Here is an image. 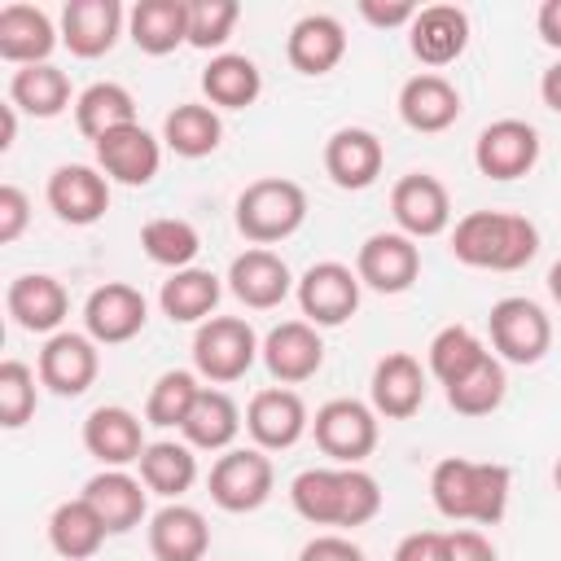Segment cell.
Masks as SVG:
<instances>
[{
    "label": "cell",
    "mask_w": 561,
    "mask_h": 561,
    "mask_svg": "<svg viewBox=\"0 0 561 561\" xmlns=\"http://www.w3.org/2000/svg\"><path fill=\"white\" fill-rule=\"evenodd\" d=\"M210 548V526L193 504H162L149 517V552L158 561H202Z\"/></svg>",
    "instance_id": "cell-30"
},
{
    "label": "cell",
    "mask_w": 561,
    "mask_h": 561,
    "mask_svg": "<svg viewBox=\"0 0 561 561\" xmlns=\"http://www.w3.org/2000/svg\"><path fill=\"white\" fill-rule=\"evenodd\" d=\"M311 434L333 465H359L377 447V412L359 399H329L316 408Z\"/></svg>",
    "instance_id": "cell-9"
},
{
    "label": "cell",
    "mask_w": 561,
    "mask_h": 561,
    "mask_svg": "<svg viewBox=\"0 0 561 561\" xmlns=\"http://www.w3.org/2000/svg\"><path fill=\"white\" fill-rule=\"evenodd\" d=\"M416 9L421 4H412V0H359V18L364 22H373V26H381V31H390V26H412V18H416Z\"/></svg>",
    "instance_id": "cell-49"
},
{
    "label": "cell",
    "mask_w": 561,
    "mask_h": 561,
    "mask_svg": "<svg viewBox=\"0 0 561 561\" xmlns=\"http://www.w3.org/2000/svg\"><path fill=\"white\" fill-rule=\"evenodd\" d=\"M197 394H202L197 373H188V368H171V373H162V377L149 386V399H145V425L180 430V425L188 421Z\"/></svg>",
    "instance_id": "cell-42"
},
{
    "label": "cell",
    "mask_w": 561,
    "mask_h": 561,
    "mask_svg": "<svg viewBox=\"0 0 561 561\" xmlns=\"http://www.w3.org/2000/svg\"><path fill=\"white\" fill-rule=\"evenodd\" d=\"M302 219H307V193L285 175H263L245 184L237 197V228L250 245H276L294 237Z\"/></svg>",
    "instance_id": "cell-4"
},
{
    "label": "cell",
    "mask_w": 561,
    "mask_h": 561,
    "mask_svg": "<svg viewBox=\"0 0 561 561\" xmlns=\"http://www.w3.org/2000/svg\"><path fill=\"white\" fill-rule=\"evenodd\" d=\"M486 355H491V351L482 346V337H478L473 329L447 324V329H438L434 342H430V373H434V377L443 381V390H447L451 381H460L465 373H473Z\"/></svg>",
    "instance_id": "cell-43"
},
{
    "label": "cell",
    "mask_w": 561,
    "mask_h": 561,
    "mask_svg": "<svg viewBox=\"0 0 561 561\" xmlns=\"http://www.w3.org/2000/svg\"><path fill=\"white\" fill-rule=\"evenodd\" d=\"M399 118L421 131V136H434V131H447L456 118H460V92L447 75L438 70H421L412 75L403 88H399Z\"/></svg>",
    "instance_id": "cell-25"
},
{
    "label": "cell",
    "mask_w": 561,
    "mask_h": 561,
    "mask_svg": "<svg viewBox=\"0 0 561 561\" xmlns=\"http://www.w3.org/2000/svg\"><path fill=\"white\" fill-rule=\"evenodd\" d=\"M4 307L13 316L18 329L26 333H61V320L70 311V294L57 276L48 272H26V276H13L9 289H4Z\"/></svg>",
    "instance_id": "cell-20"
},
{
    "label": "cell",
    "mask_w": 561,
    "mask_h": 561,
    "mask_svg": "<svg viewBox=\"0 0 561 561\" xmlns=\"http://www.w3.org/2000/svg\"><path fill=\"white\" fill-rule=\"evenodd\" d=\"M18 136V105H0V149H13Z\"/></svg>",
    "instance_id": "cell-53"
},
{
    "label": "cell",
    "mask_w": 561,
    "mask_h": 561,
    "mask_svg": "<svg viewBox=\"0 0 561 561\" xmlns=\"http://www.w3.org/2000/svg\"><path fill=\"white\" fill-rule=\"evenodd\" d=\"M508 491H513V473L495 460L443 456L430 473V500L451 522L495 526L508 508Z\"/></svg>",
    "instance_id": "cell-2"
},
{
    "label": "cell",
    "mask_w": 561,
    "mask_h": 561,
    "mask_svg": "<svg viewBox=\"0 0 561 561\" xmlns=\"http://www.w3.org/2000/svg\"><path fill=\"white\" fill-rule=\"evenodd\" d=\"M180 434H184L188 447H202V451H228L232 438L241 434V408L232 403L228 390H219V386H202V394H197L188 421L180 425Z\"/></svg>",
    "instance_id": "cell-33"
},
{
    "label": "cell",
    "mask_w": 561,
    "mask_h": 561,
    "mask_svg": "<svg viewBox=\"0 0 561 561\" xmlns=\"http://www.w3.org/2000/svg\"><path fill=\"white\" fill-rule=\"evenodd\" d=\"M140 250H145L158 267L184 272V267H193V259H197V250H202V237H197V228H193L188 219H180V215H158V219H149V224L140 228Z\"/></svg>",
    "instance_id": "cell-40"
},
{
    "label": "cell",
    "mask_w": 561,
    "mask_h": 561,
    "mask_svg": "<svg viewBox=\"0 0 561 561\" xmlns=\"http://www.w3.org/2000/svg\"><path fill=\"white\" fill-rule=\"evenodd\" d=\"M469 44V13L460 4H425L408 26V48L421 66H451Z\"/></svg>",
    "instance_id": "cell-22"
},
{
    "label": "cell",
    "mask_w": 561,
    "mask_h": 561,
    "mask_svg": "<svg viewBox=\"0 0 561 561\" xmlns=\"http://www.w3.org/2000/svg\"><path fill=\"white\" fill-rule=\"evenodd\" d=\"M149 320V302L127 280H105L83 302V329L96 346H123L131 342Z\"/></svg>",
    "instance_id": "cell-10"
},
{
    "label": "cell",
    "mask_w": 561,
    "mask_h": 561,
    "mask_svg": "<svg viewBox=\"0 0 561 561\" xmlns=\"http://www.w3.org/2000/svg\"><path fill=\"white\" fill-rule=\"evenodd\" d=\"M285 57L298 75H329L346 57V26L333 13H307L289 26Z\"/></svg>",
    "instance_id": "cell-29"
},
{
    "label": "cell",
    "mask_w": 561,
    "mask_h": 561,
    "mask_svg": "<svg viewBox=\"0 0 561 561\" xmlns=\"http://www.w3.org/2000/svg\"><path fill=\"white\" fill-rule=\"evenodd\" d=\"M9 105H18L31 118H57V114H66V105H70V79H66V70H57L53 61L13 70V79H9Z\"/></svg>",
    "instance_id": "cell-38"
},
{
    "label": "cell",
    "mask_w": 561,
    "mask_h": 561,
    "mask_svg": "<svg viewBox=\"0 0 561 561\" xmlns=\"http://www.w3.org/2000/svg\"><path fill=\"white\" fill-rule=\"evenodd\" d=\"M259 359L267 364V373L280 381V386H298V381H311L324 364V342L316 333V324L307 320H280L267 337H263V351Z\"/></svg>",
    "instance_id": "cell-21"
},
{
    "label": "cell",
    "mask_w": 561,
    "mask_h": 561,
    "mask_svg": "<svg viewBox=\"0 0 561 561\" xmlns=\"http://www.w3.org/2000/svg\"><path fill=\"white\" fill-rule=\"evenodd\" d=\"M548 294L557 298V307H561V259L552 263V272H548Z\"/></svg>",
    "instance_id": "cell-54"
},
{
    "label": "cell",
    "mask_w": 561,
    "mask_h": 561,
    "mask_svg": "<svg viewBox=\"0 0 561 561\" xmlns=\"http://www.w3.org/2000/svg\"><path fill=\"white\" fill-rule=\"evenodd\" d=\"M140 482L162 495V500H180L193 482H197V456L188 443H175V438H158L145 447L140 456Z\"/></svg>",
    "instance_id": "cell-39"
},
{
    "label": "cell",
    "mask_w": 561,
    "mask_h": 561,
    "mask_svg": "<svg viewBox=\"0 0 561 561\" xmlns=\"http://www.w3.org/2000/svg\"><path fill=\"white\" fill-rule=\"evenodd\" d=\"M202 92L215 110H245L263 92V75L245 53H215L202 70Z\"/></svg>",
    "instance_id": "cell-34"
},
{
    "label": "cell",
    "mask_w": 561,
    "mask_h": 561,
    "mask_svg": "<svg viewBox=\"0 0 561 561\" xmlns=\"http://www.w3.org/2000/svg\"><path fill=\"white\" fill-rule=\"evenodd\" d=\"M390 561H447V535L443 530H412L399 539Z\"/></svg>",
    "instance_id": "cell-47"
},
{
    "label": "cell",
    "mask_w": 561,
    "mask_h": 561,
    "mask_svg": "<svg viewBox=\"0 0 561 561\" xmlns=\"http://www.w3.org/2000/svg\"><path fill=\"white\" fill-rule=\"evenodd\" d=\"M486 329H491V351L495 359L504 364H539L552 346V320L539 302L513 294V298H500L486 316Z\"/></svg>",
    "instance_id": "cell-6"
},
{
    "label": "cell",
    "mask_w": 561,
    "mask_h": 561,
    "mask_svg": "<svg viewBox=\"0 0 561 561\" xmlns=\"http://www.w3.org/2000/svg\"><path fill=\"white\" fill-rule=\"evenodd\" d=\"M35 373H39V386H48L53 394L79 399L101 373V351H96V342L88 333H66L61 329V333H53L44 342Z\"/></svg>",
    "instance_id": "cell-16"
},
{
    "label": "cell",
    "mask_w": 561,
    "mask_h": 561,
    "mask_svg": "<svg viewBox=\"0 0 561 561\" xmlns=\"http://www.w3.org/2000/svg\"><path fill=\"white\" fill-rule=\"evenodd\" d=\"M127 35L149 57L175 53L188 44V0H140L127 13Z\"/></svg>",
    "instance_id": "cell-31"
},
{
    "label": "cell",
    "mask_w": 561,
    "mask_h": 561,
    "mask_svg": "<svg viewBox=\"0 0 561 561\" xmlns=\"http://www.w3.org/2000/svg\"><path fill=\"white\" fill-rule=\"evenodd\" d=\"M298 561H368V557H364V548H359L355 539H346V535H316V539L302 543Z\"/></svg>",
    "instance_id": "cell-48"
},
{
    "label": "cell",
    "mask_w": 561,
    "mask_h": 561,
    "mask_svg": "<svg viewBox=\"0 0 561 561\" xmlns=\"http://www.w3.org/2000/svg\"><path fill=\"white\" fill-rule=\"evenodd\" d=\"M206 486H210V500L224 513H254L272 500L276 473H272V460H267L263 447H228L210 465Z\"/></svg>",
    "instance_id": "cell-7"
},
{
    "label": "cell",
    "mask_w": 561,
    "mask_h": 561,
    "mask_svg": "<svg viewBox=\"0 0 561 561\" xmlns=\"http://www.w3.org/2000/svg\"><path fill=\"white\" fill-rule=\"evenodd\" d=\"M92 149H96V167L105 171V180H118L127 188L149 184L162 167V140L153 131H145L140 123H127V127L101 136Z\"/></svg>",
    "instance_id": "cell-19"
},
{
    "label": "cell",
    "mask_w": 561,
    "mask_h": 561,
    "mask_svg": "<svg viewBox=\"0 0 561 561\" xmlns=\"http://www.w3.org/2000/svg\"><path fill=\"white\" fill-rule=\"evenodd\" d=\"M355 276H359V285H368L377 294H403L421 276V245L412 237H403L399 228L373 232L355 254Z\"/></svg>",
    "instance_id": "cell-13"
},
{
    "label": "cell",
    "mask_w": 561,
    "mask_h": 561,
    "mask_svg": "<svg viewBox=\"0 0 561 561\" xmlns=\"http://www.w3.org/2000/svg\"><path fill=\"white\" fill-rule=\"evenodd\" d=\"M245 430L254 438V447L263 451H285L294 447L307 430H311V416H307V403L298 390L289 386H267L250 399L245 408Z\"/></svg>",
    "instance_id": "cell-17"
},
{
    "label": "cell",
    "mask_w": 561,
    "mask_h": 561,
    "mask_svg": "<svg viewBox=\"0 0 561 561\" xmlns=\"http://www.w3.org/2000/svg\"><path fill=\"white\" fill-rule=\"evenodd\" d=\"M539 162V131L526 118H495L473 140V167L486 180H517Z\"/></svg>",
    "instance_id": "cell-11"
},
{
    "label": "cell",
    "mask_w": 561,
    "mask_h": 561,
    "mask_svg": "<svg viewBox=\"0 0 561 561\" xmlns=\"http://www.w3.org/2000/svg\"><path fill=\"white\" fill-rule=\"evenodd\" d=\"M535 26H539V39H543L548 48H557V53H561V0H543V4H539Z\"/></svg>",
    "instance_id": "cell-51"
},
{
    "label": "cell",
    "mask_w": 561,
    "mask_h": 561,
    "mask_svg": "<svg viewBox=\"0 0 561 561\" xmlns=\"http://www.w3.org/2000/svg\"><path fill=\"white\" fill-rule=\"evenodd\" d=\"M219 276L206 272V267H184V272H171V280H162L158 289V307L171 324H206L210 311L219 307Z\"/></svg>",
    "instance_id": "cell-32"
},
{
    "label": "cell",
    "mask_w": 561,
    "mask_h": 561,
    "mask_svg": "<svg viewBox=\"0 0 561 561\" xmlns=\"http://www.w3.org/2000/svg\"><path fill=\"white\" fill-rule=\"evenodd\" d=\"M219 140H224V118L215 105L184 101L162 118V145L180 158H206L219 149Z\"/></svg>",
    "instance_id": "cell-36"
},
{
    "label": "cell",
    "mask_w": 561,
    "mask_h": 561,
    "mask_svg": "<svg viewBox=\"0 0 561 561\" xmlns=\"http://www.w3.org/2000/svg\"><path fill=\"white\" fill-rule=\"evenodd\" d=\"M504 394H508V373H504V359H495V351L473 373L447 386V403L460 416H491L504 403Z\"/></svg>",
    "instance_id": "cell-41"
},
{
    "label": "cell",
    "mask_w": 561,
    "mask_h": 561,
    "mask_svg": "<svg viewBox=\"0 0 561 561\" xmlns=\"http://www.w3.org/2000/svg\"><path fill=\"white\" fill-rule=\"evenodd\" d=\"M31 224V197L18 184H0V241H18Z\"/></svg>",
    "instance_id": "cell-46"
},
{
    "label": "cell",
    "mask_w": 561,
    "mask_h": 561,
    "mask_svg": "<svg viewBox=\"0 0 561 561\" xmlns=\"http://www.w3.org/2000/svg\"><path fill=\"white\" fill-rule=\"evenodd\" d=\"M359 289H364V285H359L355 267H346V263H337V259L311 263V267L298 276V285H294L298 307H302L307 324H316V329H337V324H346V320L359 311Z\"/></svg>",
    "instance_id": "cell-8"
},
{
    "label": "cell",
    "mask_w": 561,
    "mask_h": 561,
    "mask_svg": "<svg viewBox=\"0 0 561 561\" xmlns=\"http://www.w3.org/2000/svg\"><path fill=\"white\" fill-rule=\"evenodd\" d=\"M368 399H373V412L386 416V421H408L421 412L425 403V373H421V359L408 355V351H390L377 359L373 368V381H368Z\"/></svg>",
    "instance_id": "cell-23"
},
{
    "label": "cell",
    "mask_w": 561,
    "mask_h": 561,
    "mask_svg": "<svg viewBox=\"0 0 561 561\" xmlns=\"http://www.w3.org/2000/svg\"><path fill=\"white\" fill-rule=\"evenodd\" d=\"M539 96H543V105H548L552 114H561V61H552V66L543 70V79H539Z\"/></svg>",
    "instance_id": "cell-52"
},
{
    "label": "cell",
    "mask_w": 561,
    "mask_h": 561,
    "mask_svg": "<svg viewBox=\"0 0 561 561\" xmlns=\"http://www.w3.org/2000/svg\"><path fill=\"white\" fill-rule=\"evenodd\" d=\"M259 351H263V342L254 337V329L241 316H210L193 333V373L206 377L210 386H228L254 368Z\"/></svg>",
    "instance_id": "cell-5"
},
{
    "label": "cell",
    "mask_w": 561,
    "mask_h": 561,
    "mask_svg": "<svg viewBox=\"0 0 561 561\" xmlns=\"http://www.w3.org/2000/svg\"><path fill=\"white\" fill-rule=\"evenodd\" d=\"M35 368L22 359H4L0 364V425L4 430H22L35 412Z\"/></svg>",
    "instance_id": "cell-45"
},
{
    "label": "cell",
    "mask_w": 561,
    "mask_h": 561,
    "mask_svg": "<svg viewBox=\"0 0 561 561\" xmlns=\"http://www.w3.org/2000/svg\"><path fill=\"white\" fill-rule=\"evenodd\" d=\"M294 272H289V263L276 254V250H267V245H250V250H241L232 263H228V289H232V298L237 302H245L250 311H272V307H280L289 294H294Z\"/></svg>",
    "instance_id": "cell-14"
},
{
    "label": "cell",
    "mask_w": 561,
    "mask_h": 561,
    "mask_svg": "<svg viewBox=\"0 0 561 561\" xmlns=\"http://www.w3.org/2000/svg\"><path fill=\"white\" fill-rule=\"evenodd\" d=\"M53 215L70 228H88L96 224L105 210H110V180L101 167H88V162H66L48 175V188H44Z\"/></svg>",
    "instance_id": "cell-15"
},
{
    "label": "cell",
    "mask_w": 561,
    "mask_h": 561,
    "mask_svg": "<svg viewBox=\"0 0 561 561\" xmlns=\"http://www.w3.org/2000/svg\"><path fill=\"white\" fill-rule=\"evenodd\" d=\"M83 447L92 460H101L105 469H127V465H140L145 456V421L118 403H105V408H92L88 421H83Z\"/></svg>",
    "instance_id": "cell-18"
},
{
    "label": "cell",
    "mask_w": 561,
    "mask_h": 561,
    "mask_svg": "<svg viewBox=\"0 0 561 561\" xmlns=\"http://www.w3.org/2000/svg\"><path fill=\"white\" fill-rule=\"evenodd\" d=\"M289 504L311 526L355 530L381 513V486L359 465H320L289 482Z\"/></svg>",
    "instance_id": "cell-1"
},
{
    "label": "cell",
    "mask_w": 561,
    "mask_h": 561,
    "mask_svg": "<svg viewBox=\"0 0 561 561\" xmlns=\"http://www.w3.org/2000/svg\"><path fill=\"white\" fill-rule=\"evenodd\" d=\"M127 123H136V101H131V92H127L123 83L101 79V83H88V88L75 96V127H79L92 145H96L101 136L127 127Z\"/></svg>",
    "instance_id": "cell-37"
},
{
    "label": "cell",
    "mask_w": 561,
    "mask_h": 561,
    "mask_svg": "<svg viewBox=\"0 0 561 561\" xmlns=\"http://www.w3.org/2000/svg\"><path fill=\"white\" fill-rule=\"evenodd\" d=\"M390 215H394V224H399L403 237L425 241V237L447 232V224H451V197H447V188H443L438 175L412 171V175L394 180V188H390Z\"/></svg>",
    "instance_id": "cell-12"
},
{
    "label": "cell",
    "mask_w": 561,
    "mask_h": 561,
    "mask_svg": "<svg viewBox=\"0 0 561 561\" xmlns=\"http://www.w3.org/2000/svg\"><path fill=\"white\" fill-rule=\"evenodd\" d=\"M145 495H149V486L140 478H131L127 469H101L83 482V500L101 513L110 535H127L145 522V508H149Z\"/></svg>",
    "instance_id": "cell-28"
},
{
    "label": "cell",
    "mask_w": 561,
    "mask_h": 561,
    "mask_svg": "<svg viewBox=\"0 0 561 561\" xmlns=\"http://www.w3.org/2000/svg\"><path fill=\"white\" fill-rule=\"evenodd\" d=\"M105 535H110V530H105L101 513H96L83 495L57 504L53 517H48V543H53V552L66 557V561H88V557H96L101 543H105Z\"/></svg>",
    "instance_id": "cell-35"
},
{
    "label": "cell",
    "mask_w": 561,
    "mask_h": 561,
    "mask_svg": "<svg viewBox=\"0 0 561 561\" xmlns=\"http://www.w3.org/2000/svg\"><path fill=\"white\" fill-rule=\"evenodd\" d=\"M381 162H386V149H381V140L368 127H337L324 140V175L337 188L359 193V188L377 184Z\"/></svg>",
    "instance_id": "cell-26"
},
{
    "label": "cell",
    "mask_w": 561,
    "mask_h": 561,
    "mask_svg": "<svg viewBox=\"0 0 561 561\" xmlns=\"http://www.w3.org/2000/svg\"><path fill=\"white\" fill-rule=\"evenodd\" d=\"M447 561H495V548L482 530L460 526V530H447Z\"/></svg>",
    "instance_id": "cell-50"
},
{
    "label": "cell",
    "mask_w": 561,
    "mask_h": 561,
    "mask_svg": "<svg viewBox=\"0 0 561 561\" xmlns=\"http://www.w3.org/2000/svg\"><path fill=\"white\" fill-rule=\"evenodd\" d=\"M57 26L39 4H4L0 9V57L9 66H44L57 48Z\"/></svg>",
    "instance_id": "cell-27"
},
{
    "label": "cell",
    "mask_w": 561,
    "mask_h": 561,
    "mask_svg": "<svg viewBox=\"0 0 561 561\" xmlns=\"http://www.w3.org/2000/svg\"><path fill=\"white\" fill-rule=\"evenodd\" d=\"M552 486H557V495H561V456H557V465H552Z\"/></svg>",
    "instance_id": "cell-55"
},
{
    "label": "cell",
    "mask_w": 561,
    "mask_h": 561,
    "mask_svg": "<svg viewBox=\"0 0 561 561\" xmlns=\"http://www.w3.org/2000/svg\"><path fill=\"white\" fill-rule=\"evenodd\" d=\"M451 254L465 267L517 272L539 254V228L513 210H469L451 228Z\"/></svg>",
    "instance_id": "cell-3"
},
{
    "label": "cell",
    "mask_w": 561,
    "mask_h": 561,
    "mask_svg": "<svg viewBox=\"0 0 561 561\" xmlns=\"http://www.w3.org/2000/svg\"><path fill=\"white\" fill-rule=\"evenodd\" d=\"M241 18L237 0H188V44L210 53L232 39V26Z\"/></svg>",
    "instance_id": "cell-44"
},
{
    "label": "cell",
    "mask_w": 561,
    "mask_h": 561,
    "mask_svg": "<svg viewBox=\"0 0 561 561\" xmlns=\"http://www.w3.org/2000/svg\"><path fill=\"white\" fill-rule=\"evenodd\" d=\"M123 4L118 0H70L61 9V44L92 61V57H105L118 35H123Z\"/></svg>",
    "instance_id": "cell-24"
}]
</instances>
